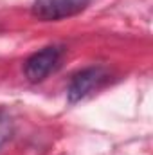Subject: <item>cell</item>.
<instances>
[{"instance_id":"3","label":"cell","mask_w":153,"mask_h":155,"mask_svg":"<svg viewBox=\"0 0 153 155\" xmlns=\"http://www.w3.org/2000/svg\"><path fill=\"white\" fill-rule=\"evenodd\" d=\"M106 78L105 69L101 67H90V69H85L81 71L79 74L72 78L70 85H69V90H67V96H69V101L70 103H77L81 101L83 97H86L96 87H99V83H103Z\"/></svg>"},{"instance_id":"1","label":"cell","mask_w":153,"mask_h":155,"mask_svg":"<svg viewBox=\"0 0 153 155\" xmlns=\"http://www.w3.org/2000/svg\"><path fill=\"white\" fill-rule=\"evenodd\" d=\"M90 2L92 0H34L33 15L45 22L63 20L86 9Z\"/></svg>"},{"instance_id":"2","label":"cell","mask_w":153,"mask_h":155,"mask_svg":"<svg viewBox=\"0 0 153 155\" xmlns=\"http://www.w3.org/2000/svg\"><path fill=\"white\" fill-rule=\"evenodd\" d=\"M61 47H45L38 52H34L27 61H25V78L31 81V83H40L43 81L45 78L49 76L56 67H58V61L61 58Z\"/></svg>"},{"instance_id":"4","label":"cell","mask_w":153,"mask_h":155,"mask_svg":"<svg viewBox=\"0 0 153 155\" xmlns=\"http://www.w3.org/2000/svg\"><path fill=\"white\" fill-rule=\"evenodd\" d=\"M11 132H13V121H11V117H9V114H5V112L0 110V148L11 137Z\"/></svg>"}]
</instances>
